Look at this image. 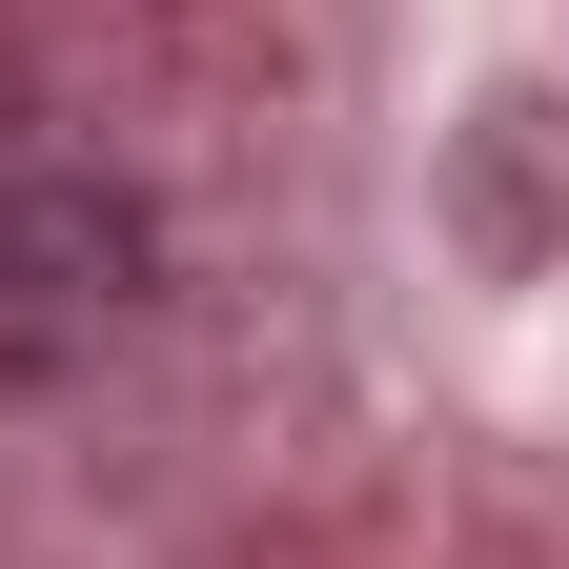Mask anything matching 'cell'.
Segmentation results:
<instances>
[{"mask_svg": "<svg viewBox=\"0 0 569 569\" xmlns=\"http://www.w3.org/2000/svg\"><path fill=\"white\" fill-rule=\"evenodd\" d=\"M0 306H122V203H21L0 183Z\"/></svg>", "mask_w": 569, "mask_h": 569, "instance_id": "obj_1", "label": "cell"}]
</instances>
